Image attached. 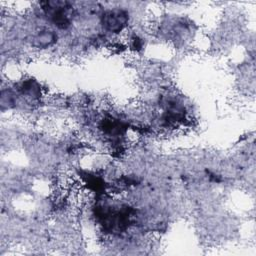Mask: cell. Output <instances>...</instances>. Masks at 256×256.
I'll use <instances>...</instances> for the list:
<instances>
[{"instance_id":"cell-2","label":"cell","mask_w":256,"mask_h":256,"mask_svg":"<svg viewBox=\"0 0 256 256\" xmlns=\"http://www.w3.org/2000/svg\"><path fill=\"white\" fill-rule=\"evenodd\" d=\"M55 40H56V35L53 31L43 30L36 35L34 42L36 46L45 48L52 45L55 42Z\"/></svg>"},{"instance_id":"cell-1","label":"cell","mask_w":256,"mask_h":256,"mask_svg":"<svg viewBox=\"0 0 256 256\" xmlns=\"http://www.w3.org/2000/svg\"><path fill=\"white\" fill-rule=\"evenodd\" d=\"M127 13L120 9L108 11L103 15V25L110 32H121L127 25Z\"/></svg>"}]
</instances>
